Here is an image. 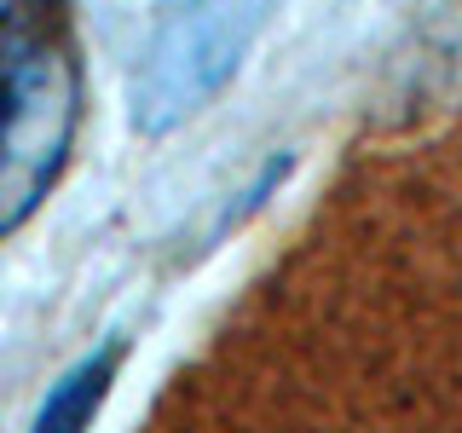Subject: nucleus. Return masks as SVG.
<instances>
[{
    "mask_svg": "<svg viewBox=\"0 0 462 433\" xmlns=\"http://www.w3.org/2000/svg\"><path fill=\"white\" fill-rule=\"evenodd\" d=\"M81 105L64 0H0V237L23 231L64 180Z\"/></svg>",
    "mask_w": 462,
    "mask_h": 433,
    "instance_id": "1",
    "label": "nucleus"
},
{
    "mask_svg": "<svg viewBox=\"0 0 462 433\" xmlns=\"http://www.w3.org/2000/svg\"><path fill=\"white\" fill-rule=\"evenodd\" d=\"M272 18V0H168L127 76V115L162 139L226 93Z\"/></svg>",
    "mask_w": 462,
    "mask_h": 433,
    "instance_id": "2",
    "label": "nucleus"
},
{
    "mask_svg": "<svg viewBox=\"0 0 462 433\" xmlns=\"http://www.w3.org/2000/svg\"><path fill=\"white\" fill-rule=\"evenodd\" d=\"M122 358H127V341L116 336V341L98 346V353H87L81 364H69V370L52 382V393L41 399L35 428H41V433H76V428H87L98 410H105L110 382H116V370H122Z\"/></svg>",
    "mask_w": 462,
    "mask_h": 433,
    "instance_id": "3",
    "label": "nucleus"
}]
</instances>
